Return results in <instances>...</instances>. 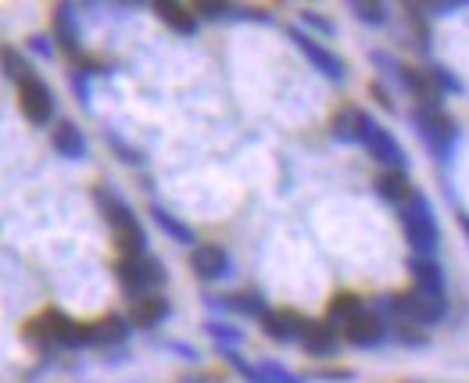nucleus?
Wrapping results in <instances>:
<instances>
[{"label": "nucleus", "mask_w": 469, "mask_h": 383, "mask_svg": "<svg viewBox=\"0 0 469 383\" xmlns=\"http://www.w3.org/2000/svg\"><path fill=\"white\" fill-rule=\"evenodd\" d=\"M258 370H261V377H265V383H301V377L287 373V370H283L279 362H261Z\"/></svg>", "instance_id": "obj_31"}, {"label": "nucleus", "mask_w": 469, "mask_h": 383, "mask_svg": "<svg viewBox=\"0 0 469 383\" xmlns=\"http://www.w3.org/2000/svg\"><path fill=\"white\" fill-rule=\"evenodd\" d=\"M301 22H305L308 29H315V32H323V36H333V32H337V25H333L326 14H319V11H301Z\"/></svg>", "instance_id": "obj_32"}, {"label": "nucleus", "mask_w": 469, "mask_h": 383, "mask_svg": "<svg viewBox=\"0 0 469 383\" xmlns=\"http://www.w3.org/2000/svg\"><path fill=\"white\" fill-rule=\"evenodd\" d=\"M409 273L416 280V291L427 294H441L445 298V269L434 258H409Z\"/></svg>", "instance_id": "obj_15"}, {"label": "nucleus", "mask_w": 469, "mask_h": 383, "mask_svg": "<svg viewBox=\"0 0 469 383\" xmlns=\"http://www.w3.org/2000/svg\"><path fill=\"white\" fill-rule=\"evenodd\" d=\"M351 14H355L358 22H366V25H384V22H387V7L376 4V0H355V4H351Z\"/></svg>", "instance_id": "obj_28"}, {"label": "nucleus", "mask_w": 469, "mask_h": 383, "mask_svg": "<svg viewBox=\"0 0 469 383\" xmlns=\"http://www.w3.org/2000/svg\"><path fill=\"white\" fill-rule=\"evenodd\" d=\"M97 205H101V212H104V219L115 226V233H122V230H129V226H137V215H133V208L119 197V194H111V190H97Z\"/></svg>", "instance_id": "obj_18"}, {"label": "nucleus", "mask_w": 469, "mask_h": 383, "mask_svg": "<svg viewBox=\"0 0 469 383\" xmlns=\"http://www.w3.org/2000/svg\"><path fill=\"white\" fill-rule=\"evenodd\" d=\"M362 147L373 154V161H380L387 172H405L409 169V154H405V147L380 126V122H373L369 118V126H366V133H362Z\"/></svg>", "instance_id": "obj_6"}, {"label": "nucleus", "mask_w": 469, "mask_h": 383, "mask_svg": "<svg viewBox=\"0 0 469 383\" xmlns=\"http://www.w3.org/2000/svg\"><path fill=\"white\" fill-rule=\"evenodd\" d=\"M173 305L162 298V294H147V298H133L129 305V326H140V330H155L169 319Z\"/></svg>", "instance_id": "obj_11"}, {"label": "nucleus", "mask_w": 469, "mask_h": 383, "mask_svg": "<svg viewBox=\"0 0 469 383\" xmlns=\"http://www.w3.org/2000/svg\"><path fill=\"white\" fill-rule=\"evenodd\" d=\"M387 312L402 316L405 323L412 326H434L448 316V301L441 294H427V291H405V294H394L384 301Z\"/></svg>", "instance_id": "obj_2"}, {"label": "nucleus", "mask_w": 469, "mask_h": 383, "mask_svg": "<svg viewBox=\"0 0 469 383\" xmlns=\"http://www.w3.org/2000/svg\"><path fill=\"white\" fill-rule=\"evenodd\" d=\"M54 36L61 39V47L68 54H79V32H75V22H72V7H58L54 11Z\"/></svg>", "instance_id": "obj_23"}, {"label": "nucleus", "mask_w": 469, "mask_h": 383, "mask_svg": "<svg viewBox=\"0 0 469 383\" xmlns=\"http://www.w3.org/2000/svg\"><path fill=\"white\" fill-rule=\"evenodd\" d=\"M344 341H348L351 348H380V344L387 341V326H384L380 316H373V312L366 309V316H358L355 323L344 326Z\"/></svg>", "instance_id": "obj_10"}, {"label": "nucleus", "mask_w": 469, "mask_h": 383, "mask_svg": "<svg viewBox=\"0 0 469 383\" xmlns=\"http://www.w3.org/2000/svg\"><path fill=\"white\" fill-rule=\"evenodd\" d=\"M376 194H380L384 201H391V205L402 208L416 190H412V183H409L405 172H380V176H376Z\"/></svg>", "instance_id": "obj_20"}, {"label": "nucleus", "mask_w": 469, "mask_h": 383, "mask_svg": "<svg viewBox=\"0 0 469 383\" xmlns=\"http://www.w3.org/2000/svg\"><path fill=\"white\" fill-rule=\"evenodd\" d=\"M0 68H4V75L11 79V83H25V79H32V68H29V61L14 50V47H0Z\"/></svg>", "instance_id": "obj_24"}, {"label": "nucleus", "mask_w": 469, "mask_h": 383, "mask_svg": "<svg viewBox=\"0 0 469 383\" xmlns=\"http://www.w3.org/2000/svg\"><path fill=\"white\" fill-rule=\"evenodd\" d=\"M18 104H22V115L32 122V126H47L54 118V93L43 86V79H25L18 86Z\"/></svg>", "instance_id": "obj_8"}, {"label": "nucleus", "mask_w": 469, "mask_h": 383, "mask_svg": "<svg viewBox=\"0 0 469 383\" xmlns=\"http://www.w3.org/2000/svg\"><path fill=\"white\" fill-rule=\"evenodd\" d=\"M358 316H366V301H362L358 294H337V298L330 301V309H326V323H330L333 330L355 323Z\"/></svg>", "instance_id": "obj_19"}, {"label": "nucleus", "mask_w": 469, "mask_h": 383, "mask_svg": "<svg viewBox=\"0 0 469 383\" xmlns=\"http://www.w3.org/2000/svg\"><path fill=\"white\" fill-rule=\"evenodd\" d=\"M459 226H463V233L469 237V215H459Z\"/></svg>", "instance_id": "obj_35"}, {"label": "nucleus", "mask_w": 469, "mask_h": 383, "mask_svg": "<svg viewBox=\"0 0 469 383\" xmlns=\"http://www.w3.org/2000/svg\"><path fill=\"white\" fill-rule=\"evenodd\" d=\"M50 144L61 158H86V136L75 122H58V129L50 133Z\"/></svg>", "instance_id": "obj_17"}, {"label": "nucleus", "mask_w": 469, "mask_h": 383, "mask_svg": "<svg viewBox=\"0 0 469 383\" xmlns=\"http://www.w3.org/2000/svg\"><path fill=\"white\" fill-rule=\"evenodd\" d=\"M155 14H158L169 29H176L180 36H194V32H198V14H194L190 7H183V4L158 0V4H155Z\"/></svg>", "instance_id": "obj_16"}, {"label": "nucleus", "mask_w": 469, "mask_h": 383, "mask_svg": "<svg viewBox=\"0 0 469 383\" xmlns=\"http://www.w3.org/2000/svg\"><path fill=\"white\" fill-rule=\"evenodd\" d=\"M126 337H129V319H122V316H104L101 323L90 326V344H101V348L122 344Z\"/></svg>", "instance_id": "obj_21"}, {"label": "nucleus", "mask_w": 469, "mask_h": 383, "mask_svg": "<svg viewBox=\"0 0 469 383\" xmlns=\"http://www.w3.org/2000/svg\"><path fill=\"white\" fill-rule=\"evenodd\" d=\"M119 283H122V291L126 294H133V298H147V294H155L169 276H165V265L155 258V255H140V258H122L119 262Z\"/></svg>", "instance_id": "obj_4"}, {"label": "nucleus", "mask_w": 469, "mask_h": 383, "mask_svg": "<svg viewBox=\"0 0 469 383\" xmlns=\"http://www.w3.org/2000/svg\"><path fill=\"white\" fill-rule=\"evenodd\" d=\"M29 334H32L36 341L58 344V348H86V344H90V326H83V323H75V319L54 312V309L43 312V316L29 326Z\"/></svg>", "instance_id": "obj_5"}, {"label": "nucleus", "mask_w": 469, "mask_h": 383, "mask_svg": "<svg viewBox=\"0 0 469 383\" xmlns=\"http://www.w3.org/2000/svg\"><path fill=\"white\" fill-rule=\"evenodd\" d=\"M290 39L297 43V50H301L330 83H344V79H348V65H344L330 47H323L315 36H308V32H301V29H290Z\"/></svg>", "instance_id": "obj_7"}, {"label": "nucleus", "mask_w": 469, "mask_h": 383, "mask_svg": "<svg viewBox=\"0 0 469 383\" xmlns=\"http://www.w3.org/2000/svg\"><path fill=\"white\" fill-rule=\"evenodd\" d=\"M219 305L234 309V312H243V316H254V319H265V316H269V309H265V301H261L258 294H234V298H223Z\"/></svg>", "instance_id": "obj_26"}, {"label": "nucleus", "mask_w": 469, "mask_h": 383, "mask_svg": "<svg viewBox=\"0 0 469 383\" xmlns=\"http://www.w3.org/2000/svg\"><path fill=\"white\" fill-rule=\"evenodd\" d=\"M366 126H369V115L362 111V108H341L337 115H333V140L337 144H362V133H366Z\"/></svg>", "instance_id": "obj_13"}, {"label": "nucleus", "mask_w": 469, "mask_h": 383, "mask_svg": "<svg viewBox=\"0 0 469 383\" xmlns=\"http://www.w3.org/2000/svg\"><path fill=\"white\" fill-rule=\"evenodd\" d=\"M205 334L223 348V352H236L243 344V334L236 326H226V323H205Z\"/></svg>", "instance_id": "obj_27"}, {"label": "nucleus", "mask_w": 469, "mask_h": 383, "mask_svg": "<svg viewBox=\"0 0 469 383\" xmlns=\"http://www.w3.org/2000/svg\"><path fill=\"white\" fill-rule=\"evenodd\" d=\"M151 219H155V222H158V226H162V230H165L173 240H180V244H198V240H194V230H190L187 222H180V219H176L169 208H162V205H151Z\"/></svg>", "instance_id": "obj_22"}, {"label": "nucleus", "mask_w": 469, "mask_h": 383, "mask_svg": "<svg viewBox=\"0 0 469 383\" xmlns=\"http://www.w3.org/2000/svg\"><path fill=\"white\" fill-rule=\"evenodd\" d=\"M394 341L405 344V348H427V344H430V334H423V326L398 323V326H394Z\"/></svg>", "instance_id": "obj_30"}, {"label": "nucleus", "mask_w": 469, "mask_h": 383, "mask_svg": "<svg viewBox=\"0 0 469 383\" xmlns=\"http://www.w3.org/2000/svg\"><path fill=\"white\" fill-rule=\"evenodd\" d=\"M427 75H430V83L438 86V93H441V97H445V93H463V79H459L456 72H448L445 65H434Z\"/></svg>", "instance_id": "obj_29"}, {"label": "nucleus", "mask_w": 469, "mask_h": 383, "mask_svg": "<svg viewBox=\"0 0 469 383\" xmlns=\"http://www.w3.org/2000/svg\"><path fill=\"white\" fill-rule=\"evenodd\" d=\"M412 122H416L423 144L434 151V158H438V161H448L452 151H456V144H459V126H456V118H452L448 111H423V108H416Z\"/></svg>", "instance_id": "obj_3"}, {"label": "nucleus", "mask_w": 469, "mask_h": 383, "mask_svg": "<svg viewBox=\"0 0 469 383\" xmlns=\"http://www.w3.org/2000/svg\"><path fill=\"white\" fill-rule=\"evenodd\" d=\"M305 323H308V319H301V316H294V312H269V316L261 319V330H265L272 341L290 344V341H297V337H301Z\"/></svg>", "instance_id": "obj_14"}, {"label": "nucleus", "mask_w": 469, "mask_h": 383, "mask_svg": "<svg viewBox=\"0 0 469 383\" xmlns=\"http://www.w3.org/2000/svg\"><path fill=\"white\" fill-rule=\"evenodd\" d=\"M402 230L409 248L416 251V258H434V251L441 248V226L434 219V205L416 190L402 208Z\"/></svg>", "instance_id": "obj_1"}, {"label": "nucleus", "mask_w": 469, "mask_h": 383, "mask_svg": "<svg viewBox=\"0 0 469 383\" xmlns=\"http://www.w3.org/2000/svg\"><path fill=\"white\" fill-rule=\"evenodd\" d=\"M190 269L198 273V280H226L230 276V255L219 244H194L190 251Z\"/></svg>", "instance_id": "obj_9"}, {"label": "nucleus", "mask_w": 469, "mask_h": 383, "mask_svg": "<svg viewBox=\"0 0 469 383\" xmlns=\"http://www.w3.org/2000/svg\"><path fill=\"white\" fill-rule=\"evenodd\" d=\"M301 348L312 355V359H330L333 352H337V330L330 326V323H305V330H301Z\"/></svg>", "instance_id": "obj_12"}, {"label": "nucleus", "mask_w": 469, "mask_h": 383, "mask_svg": "<svg viewBox=\"0 0 469 383\" xmlns=\"http://www.w3.org/2000/svg\"><path fill=\"white\" fill-rule=\"evenodd\" d=\"M29 43H32V50H36V54H50V39H43V36H32Z\"/></svg>", "instance_id": "obj_34"}, {"label": "nucleus", "mask_w": 469, "mask_h": 383, "mask_svg": "<svg viewBox=\"0 0 469 383\" xmlns=\"http://www.w3.org/2000/svg\"><path fill=\"white\" fill-rule=\"evenodd\" d=\"M315 380H351V370H319Z\"/></svg>", "instance_id": "obj_33"}, {"label": "nucleus", "mask_w": 469, "mask_h": 383, "mask_svg": "<svg viewBox=\"0 0 469 383\" xmlns=\"http://www.w3.org/2000/svg\"><path fill=\"white\" fill-rule=\"evenodd\" d=\"M115 244H119L122 258H140V255H147V233L140 230V222L129 226V230H122V233H115Z\"/></svg>", "instance_id": "obj_25"}]
</instances>
